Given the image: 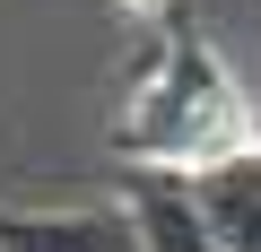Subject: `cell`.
<instances>
[{"label": "cell", "instance_id": "6da1fadb", "mask_svg": "<svg viewBox=\"0 0 261 252\" xmlns=\"http://www.w3.org/2000/svg\"><path fill=\"white\" fill-rule=\"evenodd\" d=\"M122 200H130L122 217L140 226V243H148V252H226V243H218V226H209V209H200V183H192V174L130 165Z\"/></svg>", "mask_w": 261, "mask_h": 252}, {"label": "cell", "instance_id": "7a4b0ae2", "mask_svg": "<svg viewBox=\"0 0 261 252\" xmlns=\"http://www.w3.org/2000/svg\"><path fill=\"white\" fill-rule=\"evenodd\" d=\"M192 183H200V209H209L218 243L226 252H261V165L252 157H226V165H209Z\"/></svg>", "mask_w": 261, "mask_h": 252}]
</instances>
